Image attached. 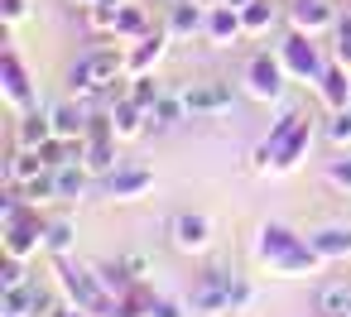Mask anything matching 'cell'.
Instances as JSON below:
<instances>
[{
    "instance_id": "cell-1",
    "label": "cell",
    "mask_w": 351,
    "mask_h": 317,
    "mask_svg": "<svg viewBox=\"0 0 351 317\" xmlns=\"http://www.w3.org/2000/svg\"><path fill=\"white\" fill-rule=\"evenodd\" d=\"M231 303H241V288H231V274L226 269H207V279L193 293V307L197 312H226Z\"/></svg>"
},
{
    "instance_id": "cell-2",
    "label": "cell",
    "mask_w": 351,
    "mask_h": 317,
    "mask_svg": "<svg viewBox=\"0 0 351 317\" xmlns=\"http://www.w3.org/2000/svg\"><path fill=\"white\" fill-rule=\"evenodd\" d=\"M116 68H121V53H87L73 68V87L77 92H97V87H106L116 77Z\"/></svg>"
},
{
    "instance_id": "cell-3",
    "label": "cell",
    "mask_w": 351,
    "mask_h": 317,
    "mask_svg": "<svg viewBox=\"0 0 351 317\" xmlns=\"http://www.w3.org/2000/svg\"><path fill=\"white\" fill-rule=\"evenodd\" d=\"M183 101L193 116H221V111H231V87L226 82H193L183 92Z\"/></svg>"
},
{
    "instance_id": "cell-4",
    "label": "cell",
    "mask_w": 351,
    "mask_h": 317,
    "mask_svg": "<svg viewBox=\"0 0 351 317\" xmlns=\"http://www.w3.org/2000/svg\"><path fill=\"white\" fill-rule=\"evenodd\" d=\"M169 231H173V245H178V250H207V240H212L207 216H193V212H178Z\"/></svg>"
},
{
    "instance_id": "cell-5",
    "label": "cell",
    "mask_w": 351,
    "mask_h": 317,
    "mask_svg": "<svg viewBox=\"0 0 351 317\" xmlns=\"http://www.w3.org/2000/svg\"><path fill=\"white\" fill-rule=\"evenodd\" d=\"M313 303H317L322 317H346L351 312V279H327Z\"/></svg>"
},
{
    "instance_id": "cell-6",
    "label": "cell",
    "mask_w": 351,
    "mask_h": 317,
    "mask_svg": "<svg viewBox=\"0 0 351 317\" xmlns=\"http://www.w3.org/2000/svg\"><path fill=\"white\" fill-rule=\"evenodd\" d=\"M63 283H68V293H73L87 312H101V307H106V293H101L97 279H87V274H77V269H63Z\"/></svg>"
},
{
    "instance_id": "cell-7",
    "label": "cell",
    "mask_w": 351,
    "mask_h": 317,
    "mask_svg": "<svg viewBox=\"0 0 351 317\" xmlns=\"http://www.w3.org/2000/svg\"><path fill=\"white\" fill-rule=\"evenodd\" d=\"M279 77H284V73H279L274 58H255V63H250V97H279V87H284Z\"/></svg>"
},
{
    "instance_id": "cell-8",
    "label": "cell",
    "mask_w": 351,
    "mask_h": 317,
    "mask_svg": "<svg viewBox=\"0 0 351 317\" xmlns=\"http://www.w3.org/2000/svg\"><path fill=\"white\" fill-rule=\"evenodd\" d=\"M183 111H188V101H183V97H154L145 116H149V125L169 130V125H178V116H183Z\"/></svg>"
},
{
    "instance_id": "cell-9",
    "label": "cell",
    "mask_w": 351,
    "mask_h": 317,
    "mask_svg": "<svg viewBox=\"0 0 351 317\" xmlns=\"http://www.w3.org/2000/svg\"><path fill=\"white\" fill-rule=\"evenodd\" d=\"M49 116H53V135H58V140H68V135H82V130H87L82 106H53Z\"/></svg>"
},
{
    "instance_id": "cell-10",
    "label": "cell",
    "mask_w": 351,
    "mask_h": 317,
    "mask_svg": "<svg viewBox=\"0 0 351 317\" xmlns=\"http://www.w3.org/2000/svg\"><path fill=\"white\" fill-rule=\"evenodd\" d=\"M49 135H53V116H25V125H20V140H25V149H39V144H49Z\"/></svg>"
},
{
    "instance_id": "cell-11",
    "label": "cell",
    "mask_w": 351,
    "mask_h": 317,
    "mask_svg": "<svg viewBox=\"0 0 351 317\" xmlns=\"http://www.w3.org/2000/svg\"><path fill=\"white\" fill-rule=\"evenodd\" d=\"M293 20H298L303 29H322V25H332V10L322 5V0H298V5H293Z\"/></svg>"
},
{
    "instance_id": "cell-12",
    "label": "cell",
    "mask_w": 351,
    "mask_h": 317,
    "mask_svg": "<svg viewBox=\"0 0 351 317\" xmlns=\"http://www.w3.org/2000/svg\"><path fill=\"white\" fill-rule=\"evenodd\" d=\"M289 63H293L298 73H317V53H313V44H308L303 34L289 39Z\"/></svg>"
},
{
    "instance_id": "cell-13",
    "label": "cell",
    "mask_w": 351,
    "mask_h": 317,
    "mask_svg": "<svg viewBox=\"0 0 351 317\" xmlns=\"http://www.w3.org/2000/svg\"><path fill=\"white\" fill-rule=\"evenodd\" d=\"M53 173H58V197H82V188H87V173L82 168L68 164V168H53Z\"/></svg>"
},
{
    "instance_id": "cell-14",
    "label": "cell",
    "mask_w": 351,
    "mask_h": 317,
    "mask_svg": "<svg viewBox=\"0 0 351 317\" xmlns=\"http://www.w3.org/2000/svg\"><path fill=\"white\" fill-rule=\"evenodd\" d=\"M313 250H317V255H341V250L351 255V231H322V236L313 240Z\"/></svg>"
},
{
    "instance_id": "cell-15",
    "label": "cell",
    "mask_w": 351,
    "mask_h": 317,
    "mask_svg": "<svg viewBox=\"0 0 351 317\" xmlns=\"http://www.w3.org/2000/svg\"><path fill=\"white\" fill-rule=\"evenodd\" d=\"M5 92H10V101H29V87H25V73L15 58H5Z\"/></svg>"
},
{
    "instance_id": "cell-16",
    "label": "cell",
    "mask_w": 351,
    "mask_h": 317,
    "mask_svg": "<svg viewBox=\"0 0 351 317\" xmlns=\"http://www.w3.org/2000/svg\"><path fill=\"white\" fill-rule=\"evenodd\" d=\"M140 188H149V173H121V178H111V197H125V192H140Z\"/></svg>"
},
{
    "instance_id": "cell-17",
    "label": "cell",
    "mask_w": 351,
    "mask_h": 317,
    "mask_svg": "<svg viewBox=\"0 0 351 317\" xmlns=\"http://www.w3.org/2000/svg\"><path fill=\"white\" fill-rule=\"evenodd\" d=\"M207 29H212V39H226V34H236V15H231V5H221V10L212 15V25H207Z\"/></svg>"
},
{
    "instance_id": "cell-18",
    "label": "cell",
    "mask_w": 351,
    "mask_h": 317,
    "mask_svg": "<svg viewBox=\"0 0 351 317\" xmlns=\"http://www.w3.org/2000/svg\"><path fill=\"white\" fill-rule=\"evenodd\" d=\"M87 164H92L97 173H106V168L116 164V159H111V144H106V140H97V144H92V159H87Z\"/></svg>"
},
{
    "instance_id": "cell-19",
    "label": "cell",
    "mask_w": 351,
    "mask_h": 317,
    "mask_svg": "<svg viewBox=\"0 0 351 317\" xmlns=\"http://www.w3.org/2000/svg\"><path fill=\"white\" fill-rule=\"evenodd\" d=\"M327 178H332L337 188H351V159H332V164H327Z\"/></svg>"
},
{
    "instance_id": "cell-20",
    "label": "cell",
    "mask_w": 351,
    "mask_h": 317,
    "mask_svg": "<svg viewBox=\"0 0 351 317\" xmlns=\"http://www.w3.org/2000/svg\"><path fill=\"white\" fill-rule=\"evenodd\" d=\"M0 283H5V288H25V269H20V255L5 264V269H0Z\"/></svg>"
},
{
    "instance_id": "cell-21",
    "label": "cell",
    "mask_w": 351,
    "mask_h": 317,
    "mask_svg": "<svg viewBox=\"0 0 351 317\" xmlns=\"http://www.w3.org/2000/svg\"><path fill=\"white\" fill-rule=\"evenodd\" d=\"M332 140H337V144L351 140V111H337V116H332Z\"/></svg>"
},
{
    "instance_id": "cell-22",
    "label": "cell",
    "mask_w": 351,
    "mask_h": 317,
    "mask_svg": "<svg viewBox=\"0 0 351 317\" xmlns=\"http://www.w3.org/2000/svg\"><path fill=\"white\" fill-rule=\"evenodd\" d=\"M68 236H73V231H68L63 221H58V226H49V250H68Z\"/></svg>"
},
{
    "instance_id": "cell-23",
    "label": "cell",
    "mask_w": 351,
    "mask_h": 317,
    "mask_svg": "<svg viewBox=\"0 0 351 317\" xmlns=\"http://www.w3.org/2000/svg\"><path fill=\"white\" fill-rule=\"evenodd\" d=\"M173 29H178V34H183V29H197V10H188V5H183V10L173 15Z\"/></svg>"
},
{
    "instance_id": "cell-24",
    "label": "cell",
    "mask_w": 351,
    "mask_h": 317,
    "mask_svg": "<svg viewBox=\"0 0 351 317\" xmlns=\"http://www.w3.org/2000/svg\"><path fill=\"white\" fill-rule=\"evenodd\" d=\"M322 82H327V97H332V101L341 106V97H346V87H341V77H337V73H327Z\"/></svg>"
},
{
    "instance_id": "cell-25",
    "label": "cell",
    "mask_w": 351,
    "mask_h": 317,
    "mask_svg": "<svg viewBox=\"0 0 351 317\" xmlns=\"http://www.w3.org/2000/svg\"><path fill=\"white\" fill-rule=\"evenodd\" d=\"M265 15H269V10H265V0H255V10H245V25H250V29H260V25H265Z\"/></svg>"
},
{
    "instance_id": "cell-26",
    "label": "cell",
    "mask_w": 351,
    "mask_h": 317,
    "mask_svg": "<svg viewBox=\"0 0 351 317\" xmlns=\"http://www.w3.org/2000/svg\"><path fill=\"white\" fill-rule=\"evenodd\" d=\"M149 312H154V317H178V312H173V307H169V303H154V307H149Z\"/></svg>"
},
{
    "instance_id": "cell-27",
    "label": "cell",
    "mask_w": 351,
    "mask_h": 317,
    "mask_svg": "<svg viewBox=\"0 0 351 317\" xmlns=\"http://www.w3.org/2000/svg\"><path fill=\"white\" fill-rule=\"evenodd\" d=\"M226 5H236V0H226Z\"/></svg>"
},
{
    "instance_id": "cell-28",
    "label": "cell",
    "mask_w": 351,
    "mask_h": 317,
    "mask_svg": "<svg viewBox=\"0 0 351 317\" xmlns=\"http://www.w3.org/2000/svg\"><path fill=\"white\" fill-rule=\"evenodd\" d=\"M346 317H351V312H346Z\"/></svg>"
}]
</instances>
